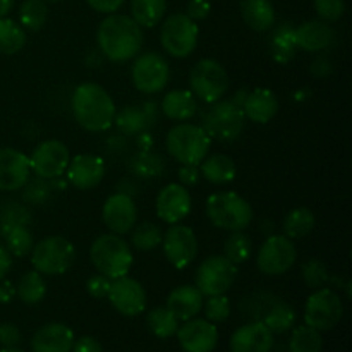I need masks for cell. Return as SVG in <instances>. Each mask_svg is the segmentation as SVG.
I'll list each match as a JSON object with an SVG mask.
<instances>
[{
  "label": "cell",
  "mask_w": 352,
  "mask_h": 352,
  "mask_svg": "<svg viewBox=\"0 0 352 352\" xmlns=\"http://www.w3.org/2000/svg\"><path fill=\"white\" fill-rule=\"evenodd\" d=\"M198 167L201 177L212 182V184L223 186L236 179V164H234L232 158L223 153H215L212 157H206Z\"/></svg>",
  "instance_id": "obj_30"
},
{
  "label": "cell",
  "mask_w": 352,
  "mask_h": 352,
  "mask_svg": "<svg viewBox=\"0 0 352 352\" xmlns=\"http://www.w3.org/2000/svg\"><path fill=\"white\" fill-rule=\"evenodd\" d=\"M296 28L291 23H284L274 30L270 36V52L274 60L278 64H287L296 57Z\"/></svg>",
  "instance_id": "obj_31"
},
{
  "label": "cell",
  "mask_w": 352,
  "mask_h": 352,
  "mask_svg": "<svg viewBox=\"0 0 352 352\" xmlns=\"http://www.w3.org/2000/svg\"><path fill=\"white\" fill-rule=\"evenodd\" d=\"M246 95H248V93H246V91H243V89H241V91H237V93H236V95H234V96H232V98H230V100H232V102H234V103H236V105L243 107L244 100H246Z\"/></svg>",
  "instance_id": "obj_60"
},
{
  "label": "cell",
  "mask_w": 352,
  "mask_h": 352,
  "mask_svg": "<svg viewBox=\"0 0 352 352\" xmlns=\"http://www.w3.org/2000/svg\"><path fill=\"white\" fill-rule=\"evenodd\" d=\"M298 260V250L284 234H274L265 239L256 254L258 270L265 275H282L291 270Z\"/></svg>",
  "instance_id": "obj_13"
},
{
  "label": "cell",
  "mask_w": 352,
  "mask_h": 352,
  "mask_svg": "<svg viewBox=\"0 0 352 352\" xmlns=\"http://www.w3.org/2000/svg\"><path fill=\"white\" fill-rule=\"evenodd\" d=\"M296 43L305 52H325L336 43V31L329 23L322 19L306 21L296 28Z\"/></svg>",
  "instance_id": "obj_24"
},
{
  "label": "cell",
  "mask_w": 352,
  "mask_h": 352,
  "mask_svg": "<svg viewBox=\"0 0 352 352\" xmlns=\"http://www.w3.org/2000/svg\"><path fill=\"white\" fill-rule=\"evenodd\" d=\"M26 45V33L21 24L9 17H0V54L14 55Z\"/></svg>",
  "instance_id": "obj_37"
},
{
  "label": "cell",
  "mask_w": 352,
  "mask_h": 352,
  "mask_svg": "<svg viewBox=\"0 0 352 352\" xmlns=\"http://www.w3.org/2000/svg\"><path fill=\"white\" fill-rule=\"evenodd\" d=\"M65 175H67L69 184L81 191H88V189L96 188L105 177V162L98 155H76L69 160Z\"/></svg>",
  "instance_id": "obj_20"
},
{
  "label": "cell",
  "mask_w": 352,
  "mask_h": 352,
  "mask_svg": "<svg viewBox=\"0 0 352 352\" xmlns=\"http://www.w3.org/2000/svg\"><path fill=\"white\" fill-rule=\"evenodd\" d=\"M206 217L223 230H244L253 222V206L237 192H215L206 199Z\"/></svg>",
  "instance_id": "obj_5"
},
{
  "label": "cell",
  "mask_w": 352,
  "mask_h": 352,
  "mask_svg": "<svg viewBox=\"0 0 352 352\" xmlns=\"http://www.w3.org/2000/svg\"><path fill=\"white\" fill-rule=\"evenodd\" d=\"M31 175L30 157L16 148H0V191H17Z\"/></svg>",
  "instance_id": "obj_22"
},
{
  "label": "cell",
  "mask_w": 352,
  "mask_h": 352,
  "mask_svg": "<svg viewBox=\"0 0 352 352\" xmlns=\"http://www.w3.org/2000/svg\"><path fill=\"white\" fill-rule=\"evenodd\" d=\"M344 305L332 289H316L306 301L305 322L318 332H329L342 320Z\"/></svg>",
  "instance_id": "obj_11"
},
{
  "label": "cell",
  "mask_w": 352,
  "mask_h": 352,
  "mask_svg": "<svg viewBox=\"0 0 352 352\" xmlns=\"http://www.w3.org/2000/svg\"><path fill=\"white\" fill-rule=\"evenodd\" d=\"M203 298L205 296L199 292L196 285H179L168 294L167 308L174 313L179 322H188L198 316V313L203 309V302H205Z\"/></svg>",
  "instance_id": "obj_27"
},
{
  "label": "cell",
  "mask_w": 352,
  "mask_h": 352,
  "mask_svg": "<svg viewBox=\"0 0 352 352\" xmlns=\"http://www.w3.org/2000/svg\"><path fill=\"white\" fill-rule=\"evenodd\" d=\"M10 267H12V254L7 251V248L0 246V280L6 277Z\"/></svg>",
  "instance_id": "obj_57"
},
{
  "label": "cell",
  "mask_w": 352,
  "mask_h": 352,
  "mask_svg": "<svg viewBox=\"0 0 352 352\" xmlns=\"http://www.w3.org/2000/svg\"><path fill=\"white\" fill-rule=\"evenodd\" d=\"M102 217L107 229L112 230L113 234L124 236V234L131 232L138 220V208L133 196L117 191L103 205Z\"/></svg>",
  "instance_id": "obj_18"
},
{
  "label": "cell",
  "mask_w": 352,
  "mask_h": 352,
  "mask_svg": "<svg viewBox=\"0 0 352 352\" xmlns=\"http://www.w3.org/2000/svg\"><path fill=\"white\" fill-rule=\"evenodd\" d=\"M160 109L170 120L184 122L198 112V98L192 95L191 89H172L164 96Z\"/></svg>",
  "instance_id": "obj_28"
},
{
  "label": "cell",
  "mask_w": 352,
  "mask_h": 352,
  "mask_svg": "<svg viewBox=\"0 0 352 352\" xmlns=\"http://www.w3.org/2000/svg\"><path fill=\"white\" fill-rule=\"evenodd\" d=\"M246 126V116L243 107L236 105L232 100H219L208 103L201 116V127L212 140L234 141L243 134Z\"/></svg>",
  "instance_id": "obj_6"
},
{
  "label": "cell",
  "mask_w": 352,
  "mask_h": 352,
  "mask_svg": "<svg viewBox=\"0 0 352 352\" xmlns=\"http://www.w3.org/2000/svg\"><path fill=\"white\" fill-rule=\"evenodd\" d=\"M16 296V285L9 280H0V305H7Z\"/></svg>",
  "instance_id": "obj_56"
},
{
  "label": "cell",
  "mask_w": 352,
  "mask_h": 352,
  "mask_svg": "<svg viewBox=\"0 0 352 352\" xmlns=\"http://www.w3.org/2000/svg\"><path fill=\"white\" fill-rule=\"evenodd\" d=\"M47 294V284L43 280V275L36 270H30L19 278L16 285V296L26 305H36Z\"/></svg>",
  "instance_id": "obj_38"
},
{
  "label": "cell",
  "mask_w": 352,
  "mask_h": 352,
  "mask_svg": "<svg viewBox=\"0 0 352 352\" xmlns=\"http://www.w3.org/2000/svg\"><path fill=\"white\" fill-rule=\"evenodd\" d=\"M184 352H212L219 344V330L215 323L203 318H191L175 332Z\"/></svg>",
  "instance_id": "obj_17"
},
{
  "label": "cell",
  "mask_w": 352,
  "mask_h": 352,
  "mask_svg": "<svg viewBox=\"0 0 352 352\" xmlns=\"http://www.w3.org/2000/svg\"><path fill=\"white\" fill-rule=\"evenodd\" d=\"M158 110L160 107L153 100H148L141 105H126L117 110L113 124L122 136H136L144 131H150V127L155 126Z\"/></svg>",
  "instance_id": "obj_19"
},
{
  "label": "cell",
  "mask_w": 352,
  "mask_h": 352,
  "mask_svg": "<svg viewBox=\"0 0 352 352\" xmlns=\"http://www.w3.org/2000/svg\"><path fill=\"white\" fill-rule=\"evenodd\" d=\"M88 6L91 7L93 10L102 14H113L116 10H119L122 7V3L126 0H86Z\"/></svg>",
  "instance_id": "obj_53"
},
{
  "label": "cell",
  "mask_w": 352,
  "mask_h": 352,
  "mask_svg": "<svg viewBox=\"0 0 352 352\" xmlns=\"http://www.w3.org/2000/svg\"><path fill=\"white\" fill-rule=\"evenodd\" d=\"M143 28L126 14H109L96 31L100 54L112 62H127L143 48Z\"/></svg>",
  "instance_id": "obj_1"
},
{
  "label": "cell",
  "mask_w": 352,
  "mask_h": 352,
  "mask_svg": "<svg viewBox=\"0 0 352 352\" xmlns=\"http://www.w3.org/2000/svg\"><path fill=\"white\" fill-rule=\"evenodd\" d=\"M199 177H201V174H199L198 165H181V168H179V181L184 188L198 184Z\"/></svg>",
  "instance_id": "obj_52"
},
{
  "label": "cell",
  "mask_w": 352,
  "mask_h": 352,
  "mask_svg": "<svg viewBox=\"0 0 352 352\" xmlns=\"http://www.w3.org/2000/svg\"><path fill=\"white\" fill-rule=\"evenodd\" d=\"M237 277V265L227 260L223 254L208 256L201 261L196 270V287L203 296H220L226 294L232 287Z\"/></svg>",
  "instance_id": "obj_10"
},
{
  "label": "cell",
  "mask_w": 352,
  "mask_h": 352,
  "mask_svg": "<svg viewBox=\"0 0 352 352\" xmlns=\"http://www.w3.org/2000/svg\"><path fill=\"white\" fill-rule=\"evenodd\" d=\"M153 136L150 134V131H144V133L136 134V146L140 150H151L153 148Z\"/></svg>",
  "instance_id": "obj_58"
},
{
  "label": "cell",
  "mask_w": 352,
  "mask_h": 352,
  "mask_svg": "<svg viewBox=\"0 0 352 352\" xmlns=\"http://www.w3.org/2000/svg\"><path fill=\"white\" fill-rule=\"evenodd\" d=\"M241 16L248 28L263 33L275 24V9L270 0H241Z\"/></svg>",
  "instance_id": "obj_29"
},
{
  "label": "cell",
  "mask_w": 352,
  "mask_h": 352,
  "mask_svg": "<svg viewBox=\"0 0 352 352\" xmlns=\"http://www.w3.org/2000/svg\"><path fill=\"white\" fill-rule=\"evenodd\" d=\"M14 0H0V17H6L12 10Z\"/></svg>",
  "instance_id": "obj_59"
},
{
  "label": "cell",
  "mask_w": 352,
  "mask_h": 352,
  "mask_svg": "<svg viewBox=\"0 0 352 352\" xmlns=\"http://www.w3.org/2000/svg\"><path fill=\"white\" fill-rule=\"evenodd\" d=\"M205 316L212 323H222L230 316V301L226 294L210 296L208 301L203 302Z\"/></svg>",
  "instance_id": "obj_45"
},
{
  "label": "cell",
  "mask_w": 352,
  "mask_h": 352,
  "mask_svg": "<svg viewBox=\"0 0 352 352\" xmlns=\"http://www.w3.org/2000/svg\"><path fill=\"white\" fill-rule=\"evenodd\" d=\"M301 275L309 289H320L329 282V268L318 258H311L306 261L301 268Z\"/></svg>",
  "instance_id": "obj_44"
},
{
  "label": "cell",
  "mask_w": 352,
  "mask_h": 352,
  "mask_svg": "<svg viewBox=\"0 0 352 352\" xmlns=\"http://www.w3.org/2000/svg\"><path fill=\"white\" fill-rule=\"evenodd\" d=\"M131 78L138 91L155 95L167 86L170 79V65L157 52H144L134 60Z\"/></svg>",
  "instance_id": "obj_12"
},
{
  "label": "cell",
  "mask_w": 352,
  "mask_h": 352,
  "mask_svg": "<svg viewBox=\"0 0 352 352\" xmlns=\"http://www.w3.org/2000/svg\"><path fill=\"white\" fill-rule=\"evenodd\" d=\"M322 332H318L313 327L302 325L292 332L291 342H289V351L291 352H322Z\"/></svg>",
  "instance_id": "obj_42"
},
{
  "label": "cell",
  "mask_w": 352,
  "mask_h": 352,
  "mask_svg": "<svg viewBox=\"0 0 352 352\" xmlns=\"http://www.w3.org/2000/svg\"><path fill=\"white\" fill-rule=\"evenodd\" d=\"M30 223V213L24 206L16 205L10 201L9 205L3 208L2 215H0V227L2 226H28Z\"/></svg>",
  "instance_id": "obj_47"
},
{
  "label": "cell",
  "mask_w": 352,
  "mask_h": 352,
  "mask_svg": "<svg viewBox=\"0 0 352 352\" xmlns=\"http://www.w3.org/2000/svg\"><path fill=\"white\" fill-rule=\"evenodd\" d=\"M210 10H212V6H210L208 0H189L188 7H186V16L198 23V21L208 17Z\"/></svg>",
  "instance_id": "obj_50"
},
{
  "label": "cell",
  "mask_w": 352,
  "mask_h": 352,
  "mask_svg": "<svg viewBox=\"0 0 352 352\" xmlns=\"http://www.w3.org/2000/svg\"><path fill=\"white\" fill-rule=\"evenodd\" d=\"M74 119L89 133H103L113 126L117 107L112 96L96 82H81L71 98Z\"/></svg>",
  "instance_id": "obj_2"
},
{
  "label": "cell",
  "mask_w": 352,
  "mask_h": 352,
  "mask_svg": "<svg viewBox=\"0 0 352 352\" xmlns=\"http://www.w3.org/2000/svg\"><path fill=\"white\" fill-rule=\"evenodd\" d=\"M223 256L234 265L246 263L253 256V241L244 230H234L223 244Z\"/></svg>",
  "instance_id": "obj_40"
},
{
  "label": "cell",
  "mask_w": 352,
  "mask_h": 352,
  "mask_svg": "<svg viewBox=\"0 0 352 352\" xmlns=\"http://www.w3.org/2000/svg\"><path fill=\"white\" fill-rule=\"evenodd\" d=\"M191 195L182 184H167L157 196V215L162 222L174 226L191 213Z\"/></svg>",
  "instance_id": "obj_21"
},
{
  "label": "cell",
  "mask_w": 352,
  "mask_h": 352,
  "mask_svg": "<svg viewBox=\"0 0 352 352\" xmlns=\"http://www.w3.org/2000/svg\"><path fill=\"white\" fill-rule=\"evenodd\" d=\"M162 248L168 263L177 270H184L198 256V237L188 226H174L165 230L162 237Z\"/></svg>",
  "instance_id": "obj_14"
},
{
  "label": "cell",
  "mask_w": 352,
  "mask_h": 352,
  "mask_svg": "<svg viewBox=\"0 0 352 352\" xmlns=\"http://www.w3.org/2000/svg\"><path fill=\"white\" fill-rule=\"evenodd\" d=\"M168 155L181 165H199L212 148V138L198 124L181 122L165 138Z\"/></svg>",
  "instance_id": "obj_4"
},
{
  "label": "cell",
  "mask_w": 352,
  "mask_h": 352,
  "mask_svg": "<svg viewBox=\"0 0 352 352\" xmlns=\"http://www.w3.org/2000/svg\"><path fill=\"white\" fill-rule=\"evenodd\" d=\"M162 237H164V232H162V229L157 223L144 222L138 226L136 229H133L131 244L140 251H151L160 246Z\"/></svg>",
  "instance_id": "obj_43"
},
{
  "label": "cell",
  "mask_w": 352,
  "mask_h": 352,
  "mask_svg": "<svg viewBox=\"0 0 352 352\" xmlns=\"http://www.w3.org/2000/svg\"><path fill=\"white\" fill-rule=\"evenodd\" d=\"M72 352H103L102 344L95 339V337L85 336L81 339L74 340L72 344Z\"/></svg>",
  "instance_id": "obj_54"
},
{
  "label": "cell",
  "mask_w": 352,
  "mask_h": 352,
  "mask_svg": "<svg viewBox=\"0 0 352 352\" xmlns=\"http://www.w3.org/2000/svg\"><path fill=\"white\" fill-rule=\"evenodd\" d=\"M315 229V215L309 208L299 206L291 210L284 219V236L289 239H301Z\"/></svg>",
  "instance_id": "obj_35"
},
{
  "label": "cell",
  "mask_w": 352,
  "mask_h": 352,
  "mask_svg": "<svg viewBox=\"0 0 352 352\" xmlns=\"http://www.w3.org/2000/svg\"><path fill=\"white\" fill-rule=\"evenodd\" d=\"M261 322L268 327L272 333H284L294 327L296 323V311L291 305L284 301H275L268 308Z\"/></svg>",
  "instance_id": "obj_36"
},
{
  "label": "cell",
  "mask_w": 352,
  "mask_h": 352,
  "mask_svg": "<svg viewBox=\"0 0 352 352\" xmlns=\"http://www.w3.org/2000/svg\"><path fill=\"white\" fill-rule=\"evenodd\" d=\"M309 72L316 78H327V76L332 72V62L329 57H318L315 58V62L309 67Z\"/></svg>",
  "instance_id": "obj_55"
},
{
  "label": "cell",
  "mask_w": 352,
  "mask_h": 352,
  "mask_svg": "<svg viewBox=\"0 0 352 352\" xmlns=\"http://www.w3.org/2000/svg\"><path fill=\"white\" fill-rule=\"evenodd\" d=\"M50 189L52 184H47L45 179L38 177L36 182H33V184H30L26 188V199L28 201L34 203V205H36V203L41 205V203L48 198V195H50Z\"/></svg>",
  "instance_id": "obj_49"
},
{
  "label": "cell",
  "mask_w": 352,
  "mask_h": 352,
  "mask_svg": "<svg viewBox=\"0 0 352 352\" xmlns=\"http://www.w3.org/2000/svg\"><path fill=\"white\" fill-rule=\"evenodd\" d=\"M48 3L43 0H24L19 7V21L24 30L40 31L47 24Z\"/></svg>",
  "instance_id": "obj_41"
},
{
  "label": "cell",
  "mask_w": 352,
  "mask_h": 352,
  "mask_svg": "<svg viewBox=\"0 0 352 352\" xmlns=\"http://www.w3.org/2000/svg\"><path fill=\"white\" fill-rule=\"evenodd\" d=\"M315 10L325 23H337L346 12L344 0H315Z\"/></svg>",
  "instance_id": "obj_46"
},
{
  "label": "cell",
  "mask_w": 352,
  "mask_h": 352,
  "mask_svg": "<svg viewBox=\"0 0 352 352\" xmlns=\"http://www.w3.org/2000/svg\"><path fill=\"white\" fill-rule=\"evenodd\" d=\"M107 298L124 316H138L146 309V291L136 278L127 275L113 278Z\"/></svg>",
  "instance_id": "obj_16"
},
{
  "label": "cell",
  "mask_w": 352,
  "mask_h": 352,
  "mask_svg": "<svg viewBox=\"0 0 352 352\" xmlns=\"http://www.w3.org/2000/svg\"><path fill=\"white\" fill-rule=\"evenodd\" d=\"M129 170L141 179L160 177L165 170V160L162 155L155 153V151L140 150L131 158Z\"/></svg>",
  "instance_id": "obj_33"
},
{
  "label": "cell",
  "mask_w": 352,
  "mask_h": 352,
  "mask_svg": "<svg viewBox=\"0 0 352 352\" xmlns=\"http://www.w3.org/2000/svg\"><path fill=\"white\" fill-rule=\"evenodd\" d=\"M21 342V332L12 323H2L0 325V344L3 347H17Z\"/></svg>",
  "instance_id": "obj_51"
},
{
  "label": "cell",
  "mask_w": 352,
  "mask_h": 352,
  "mask_svg": "<svg viewBox=\"0 0 352 352\" xmlns=\"http://www.w3.org/2000/svg\"><path fill=\"white\" fill-rule=\"evenodd\" d=\"M146 325L155 337L158 339H170L175 336L179 329V320L167 306H160L148 313Z\"/></svg>",
  "instance_id": "obj_39"
},
{
  "label": "cell",
  "mask_w": 352,
  "mask_h": 352,
  "mask_svg": "<svg viewBox=\"0 0 352 352\" xmlns=\"http://www.w3.org/2000/svg\"><path fill=\"white\" fill-rule=\"evenodd\" d=\"M74 332L64 323H48L38 329L31 339L33 352H71Z\"/></svg>",
  "instance_id": "obj_25"
},
{
  "label": "cell",
  "mask_w": 352,
  "mask_h": 352,
  "mask_svg": "<svg viewBox=\"0 0 352 352\" xmlns=\"http://www.w3.org/2000/svg\"><path fill=\"white\" fill-rule=\"evenodd\" d=\"M43 2H45V3H57L58 0H43Z\"/></svg>",
  "instance_id": "obj_62"
},
{
  "label": "cell",
  "mask_w": 352,
  "mask_h": 352,
  "mask_svg": "<svg viewBox=\"0 0 352 352\" xmlns=\"http://www.w3.org/2000/svg\"><path fill=\"white\" fill-rule=\"evenodd\" d=\"M2 236L6 241V248L10 254L23 258L31 253L34 246L33 234L30 232L28 226H2Z\"/></svg>",
  "instance_id": "obj_34"
},
{
  "label": "cell",
  "mask_w": 352,
  "mask_h": 352,
  "mask_svg": "<svg viewBox=\"0 0 352 352\" xmlns=\"http://www.w3.org/2000/svg\"><path fill=\"white\" fill-rule=\"evenodd\" d=\"M229 74L220 62L213 58H201L196 62L189 74L191 93L205 103H215L229 91Z\"/></svg>",
  "instance_id": "obj_8"
},
{
  "label": "cell",
  "mask_w": 352,
  "mask_h": 352,
  "mask_svg": "<svg viewBox=\"0 0 352 352\" xmlns=\"http://www.w3.org/2000/svg\"><path fill=\"white\" fill-rule=\"evenodd\" d=\"M0 352H24V351L17 349V347H3V349Z\"/></svg>",
  "instance_id": "obj_61"
},
{
  "label": "cell",
  "mask_w": 352,
  "mask_h": 352,
  "mask_svg": "<svg viewBox=\"0 0 352 352\" xmlns=\"http://www.w3.org/2000/svg\"><path fill=\"white\" fill-rule=\"evenodd\" d=\"M74 244L62 236H50L36 243L31 250V263L41 275H62L74 265Z\"/></svg>",
  "instance_id": "obj_7"
},
{
  "label": "cell",
  "mask_w": 352,
  "mask_h": 352,
  "mask_svg": "<svg viewBox=\"0 0 352 352\" xmlns=\"http://www.w3.org/2000/svg\"><path fill=\"white\" fill-rule=\"evenodd\" d=\"M69 160V148L62 141L48 140L38 144L30 155V167L36 177L52 181L65 174Z\"/></svg>",
  "instance_id": "obj_15"
},
{
  "label": "cell",
  "mask_w": 352,
  "mask_h": 352,
  "mask_svg": "<svg viewBox=\"0 0 352 352\" xmlns=\"http://www.w3.org/2000/svg\"><path fill=\"white\" fill-rule=\"evenodd\" d=\"M243 112L248 120L256 124H267L277 116L278 100L268 88H254L248 93L243 103Z\"/></svg>",
  "instance_id": "obj_26"
},
{
  "label": "cell",
  "mask_w": 352,
  "mask_h": 352,
  "mask_svg": "<svg viewBox=\"0 0 352 352\" xmlns=\"http://www.w3.org/2000/svg\"><path fill=\"white\" fill-rule=\"evenodd\" d=\"M274 333L260 320L239 327L230 337V352H270Z\"/></svg>",
  "instance_id": "obj_23"
},
{
  "label": "cell",
  "mask_w": 352,
  "mask_h": 352,
  "mask_svg": "<svg viewBox=\"0 0 352 352\" xmlns=\"http://www.w3.org/2000/svg\"><path fill=\"white\" fill-rule=\"evenodd\" d=\"M199 28L186 14H172L160 28V43L175 58L189 57L198 47Z\"/></svg>",
  "instance_id": "obj_9"
},
{
  "label": "cell",
  "mask_w": 352,
  "mask_h": 352,
  "mask_svg": "<svg viewBox=\"0 0 352 352\" xmlns=\"http://www.w3.org/2000/svg\"><path fill=\"white\" fill-rule=\"evenodd\" d=\"M110 285H112V278L105 277L102 274H96L88 278V282H86V291H88V294L91 298L103 299L109 296Z\"/></svg>",
  "instance_id": "obj_48"
},
{
  "label": "cell",
  "mask_w": 352,
  "mask_h": 352,
  "mask_svg": "<svg viewBox=\"0 0 352 352\" xmlns=\"http://www.w3.org/2000/svg\"><path fill=\"white\" fill-rule=\"evenodd\" d=\"M89 260L96 272L109 278H119L129 274L133 267V250L119 234H103L93 241Z\"/></svg>",
  "instance_id": "obj_3"
},
{
  "label": "cell",
  "mask_w": 352,
  "mask_h": 352,
  "mask_svg": "<svg viewBox=\"0 0 352 352\" xmlns=\"http://www.w3.org/2000/svg\"><path fill=\"white\" fill-rule=\"evenodd\" d=\"M167 10V0H133L131 17L141 28H155L164 19Z\"/></svg>",
  "instance_id": "obj_32"
}]
</instances>
